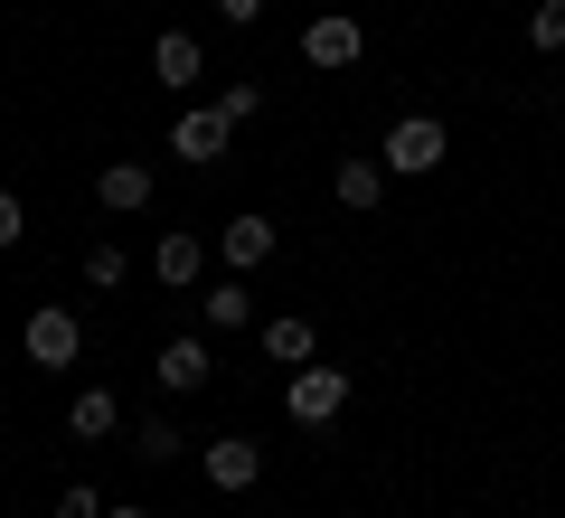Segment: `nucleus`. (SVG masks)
<instances>
[{"mask_svg": "<svg viewBox=\"0 0 565 518\" xmlns=\"http://www.w3.org/2000/svg\"><path fill=\"white\" fill-rule=\"evenodd\" d=\"M444 151H452V141H444V123H434V114H405L396 123V133H386V170H396V180H424V170H444Z\"/></svg>", "mask_w": 565, "mask_h": 518, "instance_id": "obj_1", "label": "nucleus"}, {"mask_svg": "<svg viewBox=\"0 0 565 518\" xmlns=\"http://www.w3.org/2000/svg\"><path fill=\"white\" fill-rule=\"evenodd\" d=\"M340 405H349V378H340V368H321V359L292 368V387H282V415H292V424H330Z\"/></svg>", "mask_w": 565, "mask_h": 518, "instance_id": "obj_2", "label": "nucleus"}, {"mask_svg": "<svg viewBox=\"0 0 565 518\" xmlns=\"http://www.w3.org/2000/svg\"><path fill=\"white\" fill-rule=\"evenodd\" d=\"M20 349H29V359H39V368H76V349H85V320L66 311V302H47V311H29Z\"/></svg>", "mask_w": 565, "mask_h": 518, "instance_id": "obj_3", "label": "nucleus"}, {"mask_svg": "<svg viewBox=\"0 0 565 518\" xmlns=\"http://www.w3.org/2000/svg\"><path fill=\"white\" fill-rule=\"evenodd\" d=\"M226 133H236V123H226L217 104H199V114H180V123H170V151H180L189 170H207V160H226Z\"/></svg>", "mask_w": 565, "mask_h": 518, "instance_id": "obj_4", "label": "nucleus"}, {"mask_svg": "<svg viewBox=\"0 0 565 518\" xmlns=\"http://www.w3.org/2000/svg\"><path fill=\"white\" fill-rule=\"evenodd\" d=\"M264 255H274V218H255V208H245V218L217 226V264H226V274H255Z\"/></svg>", "mask_w": 565, "mask_h": 518, "instance_id": "obj_5", "label": "nucleus"}, {"mask_svg": "<svg viewBox=\"0 0 565 518\" xmlns=\"http://www.w3.org/2000/svg\"><path fill=\"white\" fill-rule=\"evenodd\" d=\"M151 76H161L170 95H189V85L207 76V47L189 39V29H161V39H151Z\"/></svg>", "mask_w": 565, "mask_h": 518, "instance_id": "obj_6", "label": "nucleus"}, {"mask_svg": "<svg viewBox=\"0 0 565 518\" xmlns=\"http://www.w3.org/2000/svg\"><path fill=\"white\" fill-rule=\"evenodd\" d=\"M359 47H367V29L340 20V10H321V20L302 29V57H311V66H359Z\"/></svg>", "mask_w": 565, "mask_h": 518, "instance_id": "obj_7", "label": "nucleus"}, {"mask_svg": "<svg viewBox=\"0 0 565 518\" xmlns=\"http://www.w3.org/2000/svg\"><path fill=\"white\" fill-rule=\"evenodd\" d=\"M95 199L114 208V218H132V208H151V170H141V160H104V170H95Z\"/></svg>", "mask_w": 565, "mask_h": 518, "instance_id": "obj_8", "label": "nucleus"}, {"mask_svg": "<svg viewBox=\"0 0 565 518\" xmlns=\"http://www.w3.org/2000/svg\"><path fill=\"white\" fill-rule=\"evenodd\" d=\"M207 378H217V368H207V339H170V349H161V387H170V397H199V387Z\"/></svg>", "mask_w": 565, "mask_h": 518, "instance_id": "obj_9", "label": "nucleus"}, {"mask_svg": "<svg viewBox=\"0 0 565 518\" xmlns=\"http://www.w3.org/2000/svg\"><path fill=\"white\" fill-rule=\"evenodd\" d=\"M151 274H161L170 293H189V283L207 274V245H199V236H180V226H170V236L151 245Z\"/></svg>", "mask_w": 565, "mask_h": 518, "instance_id": "obj_10", "label": "nucleus"}, {"mask_svg": "<svg viewBox=\"0 0 565 518\" xmlns=\"http://www.w3.org/2000/svg\"><path fill=\"white\" fill-rule=\"evenodd\" d=\"M330 189H340V208H349V218H367V208L386 199V160H377V151L340 160V180H330Z\"/></svg>", "mask_w": 565, "mask_h": 518, "instance_id": "obj_11", "label": "nucleus"}, {"mask_svg": "<svg viewBox=\"0 0 565 518\" xmlns=\"http://www.w3.org/2000/svg\"><path fill=\"white\" fill-rule=\"evenodd\" d=\"M255 472H264V453L245 434H226V443H207V480L217 490H255Z\"/></svg>", "mask_w": 565, "mask_h": 518, "instance_id": "obj_12", "label": "nucleus"}, {"mask_svg": "<svg viewBox=\"0 0 565 518\" xmlns=\"http://www.w3.org/2000/svg\"><path fill=\"white\" fill-rule=\"evenodd\" d=\"M311 349H321V330H311L302 311H282V320H264V359H282V368H311Z\"/></svg>", "mask_w": 565, "mask_h": 518, "instance_id": "obj_13", "label": "nucleus"}, {"mask_svg": "<svg viewBox=\"0 0 565 518\" xmlns=\"http://www.w3.org/2000/svg\"><path fill=\"white\" fill-rule=\"evenodd\" d=\"M245 311H255V302H245V274H236V283H207V293H199V320H207V330H245Z\"/></svg>", "mask_w": 565, "mask_h": 518, "instance_id": "obj_14", "label": "nucleus"}, {"mask_svg": "<svg viewBox=\"0 0 565 518\" xmlns=\"http://www.w3.org/2000/svg\"><path fill=\"white\" fill-rule=\"evenodd\" d=\"M66 424H76V434H85V443H104V434H114V424H122V405H114V397H104V387H85V397H76V405H66Z\"/></svg>", "mask_w": 565, "mask_h": 518, "instance_id": "obj_15", "label": "nucleus"}, {"mask_svg": "<svg viewBox=\"0 0 565 518\" xmlns=\"http://www.w3.org/2000/svg\"><path fill=\"white\" fill-rule=\"evenodd\" d=\"M527 47H537V57L565 47V0H537V10H527Z\"/></svg>", "mask_w": 565, "mask_h": 518, "instance_id": "obj_16", "label": "nucleus"}, {"mask_svg": "<svg viewBox=\"0 0 565 518\" xmlns=\"http://www.w3.org/2000/svg\"><path fill=\"white\" fill-rule=\"evenodd\" d=\"M122 274H132V255H122V245H85V283H95V293H114Z\"/></svg>", "mask_w": 565, "mask_h": 518, "instance_id": "obj_17", "label": "nucleus"}, {"mask_svg": "<svg viewBox=\"0 0 565 518\" xmlns=\"http://www.w3.org/2000/svg\"><path fill=\"white\" fill-rule=\"evenodd\" d=\"M132 453H141V462H170V453H189V443H180V424H141Z\"/></svg>", "mask_w": 565, "mask_h": 518, "instance_id": "obj_18", "label": "nucleus"}, {"mask_svg": "<svg viewBox=\"0 0 565 518\" xmlns=\"http://www.w3.org/2000/svg\"><path fill=\"white\" fill-rule=\"evenodd\" d=\"M217 114H226V123H236V133H245V123L264 114V85H226V95H217Z\"/></svg>", "mask_w": 565, "mask_h": 518, "instance_id": "obj_19", "label": "nucleus"}, {"mask_svg": "<svg viewBox=\"0 0 565 518\" xmlns=\"http://www.w3.org/2000/svg\"><path fill=\"white\" fill-rule=\"evenodd\" d=\"M57 518H104V499H95V490L76 480V490H57Z\"/></svg>", "mask_w": 565, "mask_h": 518, "instance_id": "obj_20", "label": "nucleus"}, {"mask_svg": "<svg viewBox=\"0 0 565 518\" xmlns=\"http://www.w3.org/2000/svg\"><path fill=\"white\" fill-rule=\"evenodd\" d=\"M0 245H20V189H0Z\"/></svg>", "mask_w": 565, "mask_h": 518, "instance_id": "obj_21", "label": "nucleus"}, {"mask_svg": "<svg viewBox=\"0 0 565 518\" xmlns=\"http://www.w3.org/2000/svg\"><path fill=\"white\" fill-rule=\"evenodd\" d=\"M217 20H236V29H255V20H264V0H217Z\"/></svg>", "mask_w": 565, "mask_h": 518, "instance_id": "obj_22", "label": "nucleus"}, {"mask_svg": "<svg viewBox=\"0 0 565 518\" xmlns=\"http://www.w3.org/2000/svg\"><path fill=\"white\" fill-rule=\"evenodd\" d=\"M104 518H151V509H141V499H114V509H104Z\"/></svg>", "mask_w": 565, "mask_h": 518, "instance_id": "obj_23", "label": "nucleus"}]
</instances>
